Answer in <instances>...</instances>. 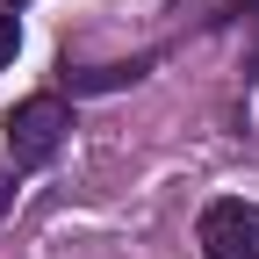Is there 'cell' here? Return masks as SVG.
<instances>
[{
  "label": "cell",
  "mask_w": 259,
  "mask_h": 259,
  "mask_svg": "<svg viewBox=\"0 0 259 259\" xmlns=\"http://www.w3.org/2000/svg\"><path fill=\"white\" fill-rule=\"evenodd\" d=\"M151 72V58H130V65H94V72H72V94H115L130 79H144Z\"/></svg>",
  "instance_id": "cell-3"
},
{
  "label": "cell",
  "mask_w": 259,
  "mask_h": 259,
  "mask_svg": "<svg viewBox=\"0 0 259 259\" xmlns=\"http://www.w3.org/2000/svg\"><path fill=\"white\" fill-rule=\"evenodd\" d=\"M194 231H202V252H209V259H259V209L238 202V194L209 202Z\"/></svg>",
  "instance_id": "cell-2"
},
{
  "label": "cell",
  "mask_w": 259,
  "mask_h": 259,
  "mask_svg": "<svg viewBox=\"0 0 259 259\" xmlns=\"http://www.w3.org/2000/svg\"><path fill=\"white\" fill-rule=\"evenodd\" d=\"M15 209V173H0V216Z\"/></svg>",
  "instance_id": "cell-5"
},
{
  "label": "cell",
  "mask_w": 259,
  "mask_h": 259,
  "mask_svg": "<svg viewBox=\"0 0 259 259\" xmlns=\"http://www.w3.org/2000/svg\"><path fill=\"white\" fill-rule=\"evenodd\" d=\"M65 130H72V115H65L58 94H36V101H22L8 115V158H15V173L29 166H51L58 144H65Z\"/></svg>",
  "instance_id": "cell-1"
},
{
  "label": "cell",
  "mask_w": 259,
  "mask_h": 259,
  "mask_svg": "<svg viewBox=\"0 0 259 259\" xmlns=\"http://www.w3.org/2000/svg\"><path fill=\"white\" fill-rule=\"evenodd\" d=\"M15 51H22V22H15V15H0V72L15 65Z\"/></svg>",
  "instance_id": "cell-4"
},
{
  "label": "cell",
  "mask_w": 259,
  "mask_h": 259,
  "mask_svg": "<svg viewBox=\"0 0 259 259\" xmlns=\"http://www.w3.org/2000/svg\"><path fill=\"white\" fill-rule=\"evenodd\" d=\"M8 8H15V0H8Z\"/></svg>",
  "instance_id": "cell-6"
}]
</instances>
